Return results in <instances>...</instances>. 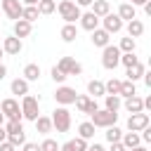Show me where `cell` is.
Masks as SVG:
<instances>
[{"label": "cell", "mask_w": 151, "mask_h": 151, "mask_svg": "<svg viewBox=\"0 0 151 151\" xmlns=\"http://www.w3.org/2000/svg\"><path fill=\"white\" fill-rule=\"evenodd\" d=\"M50 120H52V130H57V132H68V130H71V123H73L71 111H68L66 106H57V109L52 111Z\"/></svg>", "instance_id": "cell-1"}, {"label": "cell", "mask_w": 151, "mask_h": 151, "mask_svg": "<svg viewBox=\"0 0 151 151\" xmlns=\"http://www.w3.org/2000/svg\"><path fill=\"white\" fill-rule=\"evenodd\" d=\"M57 9H59L64 24H76V21L80 19V14H83L80 7H78L73 0H59V2H57Z\"/></svg>", "instance_id": "cell-2"}, {"label": "cell", "mask_w": 151, "mask_h": 151, "mask_svg": "<svg viewBox=\"0 0 151 151\" xmlns=\"http://www.w3.org/2000/svg\"><path fill=\"white\" fill-rule=\"evenodd\" d=\"M21 118L24 120H35L38 116H40V101L33 97V94H26V97H21Z\"/></svg>", "instance_id": "cell-3"}, {"label": "cell", "mask_w": 151, "mask_h": 151, "mask_svg": "<svg viewBox=\"0 0 151 151\" xmlns=\"http://www.w3.org/2000/svg\"><path fill=\"white\" fill-rule=\"evenodd\" d=\"M90 123L94 125V127H111V125H116L118 123V113H111V111H106V109H97L92 116H90Z\"/></svg>", "instance_id": "cell-4"}, {"label": "cell", "mask_w": 151, "mask_h": 151, "mask_svg": "<svg viewBox=\"0 0 151 151\" xmlns=\"http://www.w3.org/2000/svg\"><path fill=\"white\" fill-rule=\"evenodd\" d=\"M0 111H2L5 120H24V118H21V106H19V99H14V97L2 99Z\"/></svg>", "instance_id": "cell-5"}, {"label": "cell", "mask_w": 151, "mask_h": 151, "mask_svg": "<svg viewBox=\"0 0 151 151\" xmlns=\"http://www.w3.org/2000/svg\"><path fill=\"white\" fill-rule=\"evenodd\" d=\"M118 64H120V50H118L116 45H106V47L101 50V66H104L106 71H113Z\"/></svg>", "instance_id": "cell-6"}, {"label": "cell", "mask_w": 151, "mask_h": 151, "mask_svg": "<svg viewBox=\"0 0 151 151\" xmlns=\"http://www.w3.org/2000/svg\"><path fill=\"white\" fill-rule=\"evenodd\" d=\"M57 68L68 78V76H80L83 73V64L80 61H76L73 57H61L59 61H57Z\"/></svg>", "instance_id": "cell-7"}, {"label": "cell", "mask_w": 151, "mask_h": 151, "mask_svg": "<svg viewBox=\"0 0 151 151\" xmlns=\"http://www.w3.org/2000/svg\"><path fill=\"white\" fill-rule=\"evenodd\" d=\"M76 97H78V92H76L73 87H68V85H59V87L54 90V101H57V106H68V104L76 101Z\"/></svg>", "instance_id": "cell-8"}, {"label": "cell", "mask_w": 151, "mask_h": 151, "mask_svg": "<svg viewBox=\"0 0 151 151\" xmlns=\"http://www.w3.org/2000/svg\"><path fill=\"white\" fill-rule=\"evenodd\" d=\"M21 9H24V5L19 0H0V12L12 21L21 19Z\"/></svg>", "instance_id": "cell-9"}, {"label": "cell", "mask_w": 151, "mask_h": 151, "mask_svg": "<svg viewBox=\"0 0 151 151\" xmlns=\"http://www.w3.org/2000/svg\"><path fill=\"white\" fill-rule=\"evenodd\" d=\"M99 24H101V28H104L109 35L120 33V31H123V26H125V24L120 21V17H118V14H113V12H109L106 17H101V21H99Z\"/></svg>", "instance_id": "cell-10"}, {"label": "cell", "mask_w": 151, "mask_h": 151, "mask_svg": "<svg viewBox=\"0 0 151 151\" xmlns=\"http://www.w3.org/2000/svg\"><path fill=\"white\" fill-rule=\"evenodd\" d=\"M151 125V118H149V113H132L130 118H127V132H142L144 127H149Z\"/></svg>", "instance_id": "cell-11"}, {"label": "cell", "mask_w": 151, "mask_h": 151, "mask_svg": "<svg viewBox=\"0 0 151 151\" xmlns=\"http://www.w3.org/2000/svg\"><path fill=\"white\" fill-rule=\"evenodd\" d=\"M73 104H76V109H78L80 113H87V116H92V113L99 109L97 99H92V97H87V94H78Z\"/></svg>", "instance_id": "cell-12"}, {"label": "cell", "mask_w": 151, "mask_h": 151, "mask_svg": "<svg viewBox=\"0 0 151 151\" xmlns=\"http://www.w3.org/2000/svg\"><path fill=\"white\" fill-rule=\"evenodd\" d=\"M0 47H2V52H5V54L17 57V54L24 50V42H21L19 38H14V35H7V38L2 40V45H0Z\"/></svg>", "instance_id": "cell-13"}, {"label": "cell", "mask_w": 151, "mask_h": 151, "mask_svg": "<svg viewBox=\"0 0 151 151\" xmlns=\"http://www.w3.org/2000/svg\"><path fill=\"white\" fill-rule=\"evenodd\" d=\"M78 21H80V28H83V31H90V33H92L94 28H99V21H101V19L94 17L92 12H83Z\"/></svg>", "instance_id": "cell-14"}, {"label": "cell", "mask_w": 151, "mask_h": 151, "mask_svg": "<svg viewBox=\"0 0 151 151\" xmlns=\"http://www.w3.org/2000/svg\"><path fill=\"white\" fill-rule=\"evenodd\" d=\"M90 35H92L90 40H92V45H94V47H101V50H104L106 45H111V35H109V33H106L101 26H99V28H94Z\"/></svg>", "instance_id": "cell-15"}, {"label": "cell", "mask_w": 151, "mask_h": 151, "mask_svg": "<svg viewBox=\"0 0 151 151\" xmlns=\"http://www.w3.org/2000/svg\"><path fill=\"white\" fill-rule=\"evenodd\" d=\"M123 106H125V111L132 116V113H142L144 111V99L139 97V94H134V97H127L125 101H123Z\"/></svg>", "instance_id": "cell-16"}, {"label": "cell", "mask_w": 151, "mask_h": 151, "mask_svg": "<svg viewBox=\"0 0 151 151\" xmlns=\"http://www.w3.org/2000/svg\"><path fill=\"white\" fill-rule=\"evenodd\" d=\"M31 31H33V24H28V21H24V19H17V21H14V31H12V35L21 40V38H28Z\"/></svg>", "instance_id": "cell-17"}, {"label": "cell", "mask_w": 151, "mask_h": 151, "mask_svg": "<svg viewBox=\"0 0 151 151\" xmlns=\"http://www.w3.org/2000/svg\"><path fill=\"white\" fill-rule=\"evenodd\" d=\"M118 17H120V21L125 24V21H132V19H137V7H132L130 2H120V7H118V12H116Z\"/></svg>", "instance_id": "cell-18"}, {"label": "cell", "mask_w": 151, "mask_h": 151, "mask_svg": "<svg viewBox=\"0 0 151 151\" xmlns=\"http://www.w3.org/2000/svg\"><path fill=\"white\" fill-rule=\"evenodd\" d=\"M28 80H24V78H14L12 83H9V90H12V94H17V97H26L28 94Z\"/></svg>", "instance_id": "cell-19"}, {"label": "cell", "mask_w": 151, "mask_h": 151, "mask_svg": "<svg viewBox=\"0 0 151 151\" xmlns=\"http://www.w3.org/2000/svg\"><path fill=\"white\" fill-rule=\"evenodd\" d=\"M144 73H146V66H144L142 61H137L134 66H130V68L125 71V76H127V80H130V83H137V80H139Z\"/></svg>", "instance_id": "cell-20"}, {"label": "cell", "mask_w": 151, "mask_h": 151, "mask_svg": "<svg viewBox=\"0 0 151 151\" xmlns=\"http://www.w3.org/2000/svg\"><path fill=\"white\" fill-rule=\"evenodd\" d=\"M106 94V90H104V83L101 80H90L87 83V97H92V99H97V97H104Z\"/></svg>", "instance_id": "cell-21"}, {"label": "cell", "mask_w": 151, "mask_h": 151, "mask_svg": "<svg viewBox=\"0 0 151 151\" xmlns=\"http://www.w3.org/2000/svg\"><path fill=\"white\" fill-rule=\"evenodd\" d=\"M123 106V99L118 94H104V109L111 113H118V109Z\"/></svg>", "instance_id": "cell-22"}, {"label": "cell", "mask_w": 151, "mask_h": 151, "mask_svg": "<svg viewBox=\"0 0 151 151\" xmlns=\"http://www.w3.org/2000/svg\"><path fill=\"white\" fill-rule=\"evenodd\" d=\"M94 125L90 123V120H83L80 125H78V137L80 139H85V142H90V139H94Z\"/></svg>", "instance_id": "cell-23"}, {"label": "cell", "mask_w": 151, "mask_h": 151, "mask_svg": "<svg viewBox=\"0 0 151 151\" xmlns=\"http://www.w3.org/2000/svg\"><path fill=\"white\" fill-rule=\"evenodd\" d=\"M120 144L125 146V151H127V149H134V146H139V144H142V139H139V132H123V137H120Z\"/></svg>", "instance_id": "cell-24"}, {"label": "cell", "mask_w": 151, "mask_h": 151, "mask_svg": "<svg viewBox=\"0 0 151 151\" xmlns=\"http://www.w3.org/2000/svg\"><path fill=\"white\" fill-rule=\"evenodd\" d=\"M90 7H92L90 12H92L94 17H99V19H101V17H106V14L111 12V5H109V0H94Z\"/></svg>", "instance_id": "cell-25"}, {"label": "cell", "mask_w": 151, "mask_h": 151, "mask_svg": "<svg viewBox=\"0 0 151 151\" xmlns=\"http://www.w3.org/2000/svg\"><path fill=\"white\" fill-rule=\"evenodd\" d=\"M21 78H24V80H28V83H35V80L40 78V66H38V64H26V66H24Z\"/></svg>", "instance_id": "cell-26"}, {"label": "cell", "mask_w": 151, "mask_h": 151, "mask_svg": "<svg viewBox=\"0 0 151 151\" xmlns=\"http://www.w3.org/2000/svg\"><path fill=\"white\" fill-rule=\"evenodd\" d=\"M33 123H35V130H38L40 134H45V137H47V134L52 132V120H50V116H38Z\"/></svg>", "instance_id": "cell-27"}, {"label": "cell", "mask_w": 151, "mask_h": 151, "mask_svg": "<svg viewBox=\"0 0 151 151\" xmlns=\"http://www.w3.org/2000/svg\"><path fill=\"white\" fill-rule=\"evenodd\" d=\"M59 35H61V40H64V42H73V40L78 38V28H76V24H64Z\"/></svg>", "instance_id": "cell-28"}, {"label": "cell", "mask_w": 151, "mask_h": 151, "mask_svg": "<svg viewBox=\"0 0 151 151\" xmlns=\"http://www.w3.org/2000/svg\"><path fill=\"white\" fill-rule=\"evenodd\" d=\"M144 33V24L139 21V19H132V21H127V38H139Z\"/></svg>", "instance_id": "cell-29"}, {"label": "cell", "mask_w": 151, "mask_h": 151, "mask_svg": "<svg viewBox=\"0 0 151 151\" xmlns=\"http://www.w3.org/2000/svg\"><path fill=\"white\" fill-rule=\"evenodd\" d=\"M137 94V85L130 83V80H120V99H127V97H134Z\"/></svg>", "instance_id": "cell-30"}, {"label": "cell", "mask_w": 151, "mask_h": 151, "mask_svg": "<svg viewBox=\"0 0 151 151\" xmlns=\"http://www.w3.org/2000/svg\"><path fill=\"white\" fill-rule=\"evenodd\" d=\"M38 17H40V14H38V7H35V5H24V9H21V19H24V21L33 24Z\"/></svg>", "instance_id": "cell-31"}, {"label": "cell", "mask_w": 151, "mask_h": 151, "mask_svg": "<svg viewBox=\"0 0 151 151\" xmlns=\"http://www.w3.org/2000/svg\"><path fill=\"white\" fill-rule=\"evenodd\" d=\"M104 137H106V142H109V144H113V142H120V137H123V130H120L118 125H111V127H106Z\"/></svg>", "instance_id": "cell-32"}, {"label": "cell", "mask_w": 151, "mask_h": 151, "mask_svg": "<svg viewBox=\"0 0 151 151\" xmlns=\"http://www.w3.org/2000/svg\"><path fill=\"white\" fill-rule=\"evenodd\" d=\"M116 47L120 50V54H127V52H134V47H137V42H134L132 38H127V35H125V38H120V42H118Z\"/></svg>", "instance_id": "cell-33"}, {"label": "cell", "mask_w": 151, "mask_h": 151, "mask_svg": "<svg viewBox=\"0 0 151 151\" xmlns=\"http://www.w3.org/2000/svg\"><path fill=\"white\" fill-rule=\"evenodd\" d=\"M35 7H38V14H52L57 9V2L54 0H40Z\"/></svg>", "instance_id": "cell-34"}, {"label": "cell", "mask_w": 151, "mask_h": 151, "mask_svg": "<svg viewBox=\"0 0 151 151\" xmlns=\"http://www.w3.org/2000/svg\"><path fill=\"white\" fill-rule=\"evenodd\" d=\"M104 90H106V94H120V80L111 78L109 83H104Z\"/></svg>", "instance_id": "cell-35"}, {"label": "cell", "mask_w": 151, "mask_h": 151, "mask_svg": "<svg viewBox=\"0 0 151 151\" xmlns=\"http://www.w3.org/2000/svg\"><path fill=\"white\" fill-rule=\"evenodd\" d=\"M139 61V57L134 54V52H127V54H120V64L125 66V68H130V66H134Z\"/></svg>", "instance_id": "cell-36"}, {"label": "cell", "mask_w": 151, "mask_h": 151, "mask_svg": "<svg viewBox=\"0 0 151 151\" xmlns=\"http://www.w3.org/2000/svg\"><path fill=\"white\" fill-rule=\"evenodd\" d=\"M40 151H59V144H57V139H52V137H45V139L40 142Z\"/></svg>", "instance_id": "cell-37"}, {"label": "cell", "mask_w": 151, "mask_h": 151, "mask_svg": "<svg viewBox=\"0 0 151 151\" xmlns=\"http://www.w3.org/2000/svg\"><path fill=\"white\" fill-rule=\"evenodd\" d=\"M50 76H52V80L54 83H59V85H64V80H66V76L57 68V66H52V71H50Z\"/></svg>", "instance_id": "cell-38"}, {"label": "cell", "mask_w": 151, "mask_h": 151, "mask_svg": "<svg viewBox=\"0 0 151 151\" xmlns=\"http://www.w3.org/2000/svg\"><path fill=\"white\" fill-rule=\"evenodd\" d=\"M87 144H90V142H85V139H80V137H76V139H73L76 151H85V149H87Z\"/></svg>", "instance_id": "cell-39"}, {"label": "cell", "mask_w": 151, "mask_h": 151, "mask_svg": "<svg viewBox=\"0 0 151 151\" xmlns=\"http://www.w3.org/2000/svg\"><path fill=\"white\" fill-rule=\"evenodd\" d=\"M21 151H40V144H35V142H26V144L21 146Z\"/></svg>", "instance_id": "cell-40"}, {"label": "cell", "mask_w": 151, "mask_h": 151, "mask_svg": "<svg viewBox=\"0 0 151 151\" xmlns=\"http://www.w3.org/2000/svg\"><path fill=\"white\" fill-rule=\"evenodd\" d=\"M0 151H17V146H12L9 142H0Z\"/></svg>", "instance_id": "cell-41"}, {"label": "cell", "mask_w": 151, "mask_h": 151, "mask_svg": "<svg viewBox=\"0 0 151 151\" xmlns=\"http://www.w3.org/2000/svg\"><path fill=\"white\" fill-rule=\"evenodd\" d=\"M85 151H106V149H104L101 144H97V142H94V144H87V149H85Z\"/></svg>", "instance_id": "cell-42"}, {"label": "cell", "mask_w": 151, "mask_h": 151, "mask_svg": "<svg viewBox=\"0 0 151 151\" xmlns=\"http://www.w3.org/2000/svg\"><path fill=\"white\" fill-rule=\"evenodd\" d=\"M73 2H76V5H78V7L83 9V7H90V5L94 2V0H73Z\"/></svg>", "instance_id": "cell-43"}, {"label": "cell", "mask_w": 151, "mask_h": 151, "mask_svg": "<svg viewBox=\"0 0 151 151\" xmlns=\"http://www.w3.org/2000/svg\"><path fill=\"white\" fill-rule=\"evenodd\" d=\"M109 151H125V146H123V144H120V142H113V144H111V149H109Z\"/></svg>", "instance_id": "cell-44"}, {"label": "cell", "mask_w": 151, "mask_h": 151, "mask_svg": "<svg viewBox=\"0 0 151 151\" xmlns=\"http://www.w3.org/2000/svg\"><path fill=\"white\" fill-rule=\"evenodd\" d=\"M127 2H130L132 7H144V5L149 2V0H127Z\"/></svg>", "instance_id": "cell-45"}, {"label": "cell", "mask_w": 151, "mask_h": 151, "mask_svg": "<svg viewBox=\"0 0 151 151\" xmlns=\"http://www.w3.org/2000/svg\"><path fill=\"white\" fill-rule=\"evenodd\" d=\"M5 76H7V66L0 61V80H5Z\"/></svg>", "instance_id": "cell-46"}, {"label": "cell", "mask_w": 151, "mask_h": 151, "mask_svg": "<svg viewBox=\"0 0 151 151\" xmlns=\"http://www.w3.org/2000/svg\"><path fill=\"white\" fill-rule=\"evenodd\" d=\"M0 142H7V132H5V125H0Z\"/></svg>", "instance_id": "cell-47"}, {"label": "cell", "mask_w": 151, "mask_h": 151, "mask_svg": "<svg viewBox=\"0 0 151 151\" xmlns=\"http://www.w3.org/2000/svg\"><path fill=\"white\" fill-rule=\"evenodd\" d=\"M127 151H149L144 144H139V146H134V149H127Z\"/></svg>", "instance_id": "cell-48"}, {"label": "cell", "mask_w": 151, "mask_h": 151, "mask_svg": "<svg viewBox=\"0 0 151 151\" xmlns=\"http://www.w3.org/2000/svg\"><path fill=\"white\" fill-rule=\"evenodd\" d=\"M144 12H146V14H149V17H151V0H149V2H146V5H144Z\"/></svg>", "instance_id": "cell-49"}, {"label": "cell", "mask_w": 151, "mask_h": 151, "mask_svg": "<svg viewBox=\"0 0 151 151\" xmlns=\"http://www.w3.org/2000/svg\"><path fill=\"white\" fill-rule=\"evenodd\" d=\"M144 109H151V97H144Z\"/></svg>", "instance_id": "cell-50"}, {"label": "cell", "mask_w": 151, "mask_h": 151, "mask_svg": "<svg viewBox=\"0 0 151 151\" xmlns=\"http://www.w3.org/2000/svg\"><path fill=\"white\" fill-rule=\"evenodd\" d=\"M40 0H21V5H38Z\"/></svg>", "instance_id": "cell-51"}, {"label": "cell", "mask_w": 151, "mask_h": 151, "mask_svg": "<svg viewBox=\"0 0 151 151\" xmlns=\"http://www.w3.org/2000/svg\"><path fill=\"white\" fill-rule=\"evenodd\" d=\"M0 125H5V116H2V111H0Z\"/></svg>", "instance_id": "cell-52"}, {"label": "cell", "mask_w": 151, "mask_h": 151, "mask_svg": "<svg viewBox=\"0 0 151 151\" xmlns=\"http://www.w3.org/2000/svg\"><path fill=\"white\" fill-rule=\"evenodd\" d=\"M2 57H5V52H2V47H0V61H2Z\"/></svg>", "instance_id": "cell-53"}, {"label": "cell", "mask_w": 151, "mask_h": 151, "mask_svg": "<svg viewBox=\"0 0 151 151\" xmlns=\"http://www.w3.org/2000/svg\"><path fill=\"white\" fill-rule=\"evenodd\" d=\"M54 2H57V0H54Z\"/></svg>", "instance_id": "cell-54"}]
</instances>
